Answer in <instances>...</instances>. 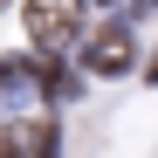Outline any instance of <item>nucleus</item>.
<instances>
[{
  "label": "nucleus",
  "instance_id": "1",
  "mask_svg": "<svg viewBox=\"0 0 158 158\" xmlns=\"http://www.w3.org/2000/svg\"><path fill=\"white\" fill-rule=\"evenodd\" d=\"M21 21H28V35L41 48H69L76 35H83V0H28Z\"/></svg>",
  "mask_w": 158,
  "mask_h": 158
},
{
  "label": "nucleus",
  "instance_id": "2",
  "mask_svg": "<svg viewBox=\"0 0 158 158\" xmlns=\"http://www.w3.org/2000/svg\"><path fill=\"white\" fill-rule=\"evenodd\" d=\"M131 28H103L96 35V48H89V69H103V76H117V69H131Z\"/></svg>",
  "mask_w": 158,
  "mask_h": 158
}]
</instances>
